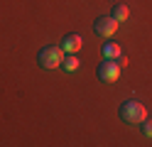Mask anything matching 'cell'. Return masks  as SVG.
Instances as JSON below:
<instances>
[{
	"label": "cell",
	"mask_w": 152,
	"mask_h": 147,
	"mask_svg": "<svg viewBox=\"0 0 152 147\" xmlns=\"http://www.w3.org/2000/svg\"><path fill=\"white\" fill-rule=\"evenodd\" d=\"M118 115H120V120H123V123H128V125H140V123L147 118L145 105L137 103V101H125V103L120 105Z\"/></svg>",
	"instance_id": "6da1fadb"
},
{
	"label": "cell",
	"mask_w": 152,
	"mask_h": 147,
	"mask_svg": "<svg viewBox=\"0 0 152 147\" xmlns=\"http://www.w3.org/2000/svg\"><path fill=\"white\" fill-rule=\"evenodd\" d=\"M61 59H64V49L61 47H42L39 49V54H37V61H39L42 69H56V66H61Z\"/></svg>",
	"instance_id": "7a4b0ae2"
},
{
	"label": "cell",
	"mask_w": 152,
	"mask_h": 147,
	"mask_svg": "<svg viewBox=\"0 0 152 147\" xmlns=\"http://www.w3.org/2000/svg\"><path fill=\"white\" fill-rule=\"evenodd\" d=\"M118 29V20L113 15H103V17H96V22H93V32L98 37H113Z\"/></svg>",
	"instance_id": "3957f363"
},
{
	"label": "cell",
	"mask_w": 152,
	"mask_h": 147,
	"mask_svg": "<svg viewBox=\"0 0 152 147\" xmlns=\"http://www.w3.org/2000/svg\"><path fill=\"white\" fill-rule=\"evenodd\" d=\"M98 78L106 83H113L120 78V66H118L115 59H103V64L98 66Z\"/></svg>",
	"instance_id": "277c9868"
},
{
	"label": "cell",
	"mask_w": 152,
	"mask_h": 147,
	"mask_svg": "<svg viewBox=\"0 0 152 147\" xmlns=\"http://www.w3.org/2000/svg\"><path fill=\"white\" fill-rule=\"evenodd\" d=\"M81 44H83V39H81V34H76V32H69V34H64L61 37V49L66 54H76L81 49Z\"/></svg>",
	"instance_id": "5b68a950"
},
{
	"label": "cell",
	"mask_w": 152,
	"mask_h": 147,
	"mask_svg": "<svg viewBox=\"0 0 152 147\" xmlns=\"http://www.w3.org/2000/svg\"><path fill=\"white\" fill-rule=\"evenodd\" d=\"M79 66H81V61H79V56H76V54H66L61 59V69H64V71H76Z\"/></svg>",
	"instance_id": "8992f818"
},
{
	"label": "cell",
	"mask_w": 152,
	"mask_h": 147,
	"mask_svg": "<svg viewBox=\"0 0 152 147\" xmlns=\"http://www.w3.org/2000/svg\"><path fill=\"white\" fill-rule=\"evenodd\" d=\"M110 15L115 17L118 22H123V20H128L130 10H128V5H123V3H115V5H113V12H110Z\"/></svg>",
	"instance_id": "52a82bcc"
},
{
	"label": "cell",
	"mask_w": 152,
	"mask_h": 147,
	"mask_svg": "<svg viewBox=\"0 0 152 147\" xmlns=\"http://www.w3.org/2000/svg\"><path fill=\"white\" fill-rule=\"evenodd\" d=\"M123 52H120V47L115 42H108V44H103V56L106 59H118Z\"/></svg>",
	"instance_id": "ba28073f"
},
{
	"label": "cell",
	"mask_w": 152,
	"mask_h": 147,
	"mask_svg": "<svg viewBox=\"0 0 152 147\" xmlns=\"http://www.w3.org/2000/svg\"><path fill=\"white\" fill-rule=\"evenodd\" d=\"M140 130H142V135H145V137H152V120H147V118H145V120L140 123Z\"/></svg>",
	"instance_id": "9c48e42d"
},
{
	"label": "cell",
	"mask_w": 152,
	"mask_h": 147,
	"mask_svg": "<svg viewBox=\"0 0 152 147\" xmlns=\"http://www.w3.org/2000/svg\"><path fill=\"white\" fill-rule=\"evenodd\" d=\"M115 61H118V66L123 69V66H128V56H125V54H120V56L115 59Z\"/></svg>",
	"instance_id": "30bf717a"
}]
</instances>
